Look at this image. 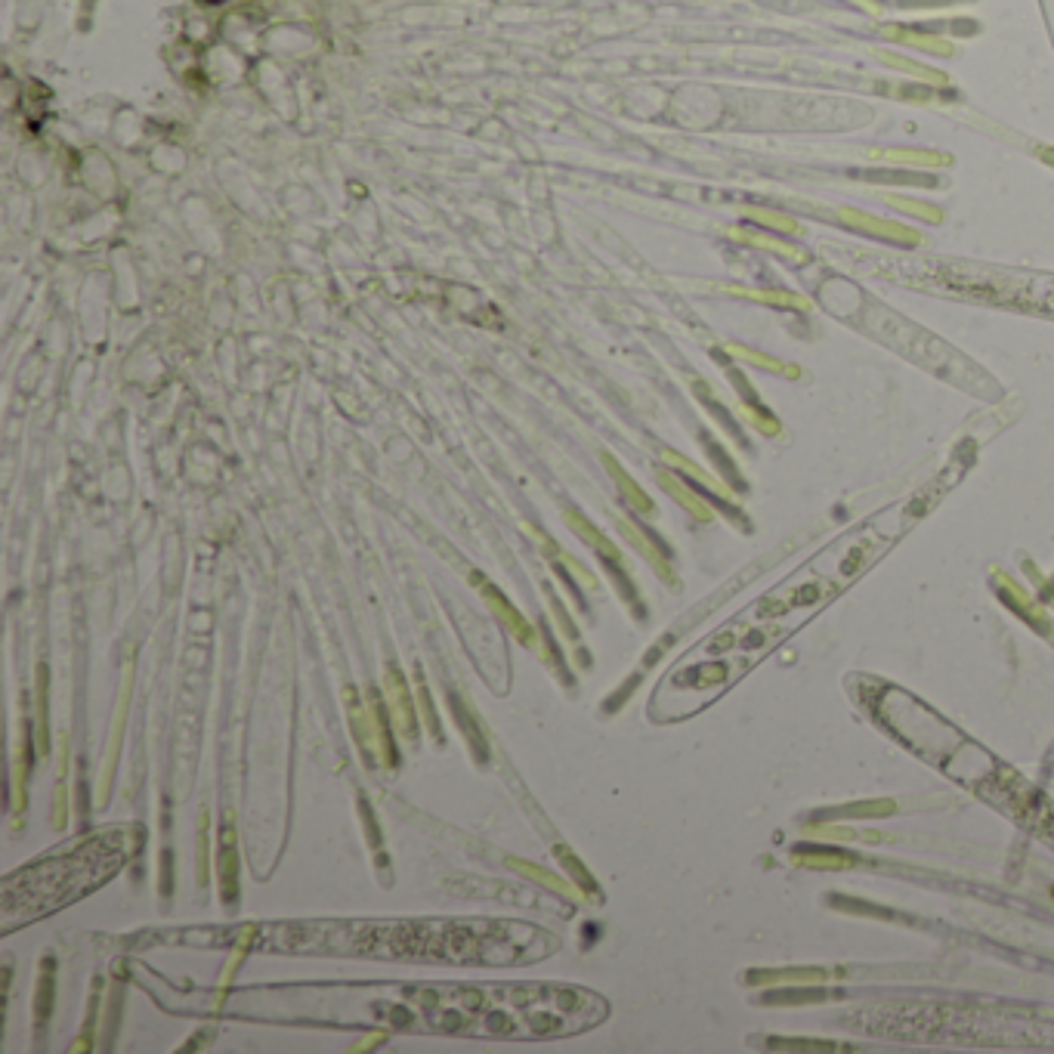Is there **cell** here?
<instances>
[{"label": "cell", "mask_w": 1054, "mask_h": 1054, "mask_svg": "<svg viewBox=\"0 0 1054 1054\" xmlns=\"http://www.w3.org/2000/svg\"><path fill=\"white\" fill-rule=\"evenodd\" d=\"M127 847V832L109 829L81 841L72 850H59V854L41 863H31V869L10 875L4 888V903L22 897L25 918H38L47 909H59L96 888V884L109 881L127 860Z\"/></svg>", "instance_id": "1"}]
</instances>
